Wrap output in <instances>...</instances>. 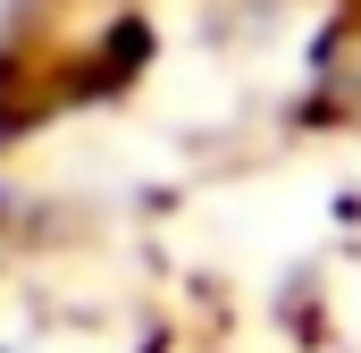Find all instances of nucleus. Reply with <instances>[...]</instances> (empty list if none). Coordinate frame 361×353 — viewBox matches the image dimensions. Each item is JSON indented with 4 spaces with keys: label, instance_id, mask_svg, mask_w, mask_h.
<instances>
[{
    "label": "nucleus",
    "instance_id": "1",
    "mask_svg": "<svg viewBox=\"0 0 361 353\" xmlns=\"http://www.w3.org/2000/svg\"><path fill=\"white\" fill-rule=\"evenodd\" d=\"M25 17H34V0H0V34H8V25H25Z\"/></svg>",
    "mask_w": 361,
    "mask_h": 353
}]
</instances>
